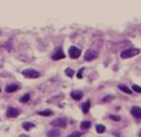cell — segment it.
Returning a JSON list of instances; mask_svg holds the SVG:
<instances>
[{"instance_id":"8","label":"cell","mask_w":141,"mask_h":137,"mask_svg":"<svg viewBox=\"0 0 141 137\" xmlns=\"http://www.w3.org/2000/svg\"><path fill=\"white\" fill-rule=\"evenodd\" d=\"M70 96L74 100L79 101L83 97V92L81 90H74L70 93Z\"/></svg>"},{"instance_id":"12","label":"cell","mask_w":141,"mask_h":137,"mask_svg":"<svg viewBox=\"0 0 141 137\" xmlns=\"http://www.w3.org/2000/svg\"><path fill=\"white\" fill-rule=\"evenodd\" d=\"M118 88L120 90H121L122 92H123L126 93V94H132L131 90L127 86L124 85V84H119V85H118Z\"/></svg>"},{"instance_id":"14","label":"cell","mask_w":141,"mask_h":137,"mask_svg":"<svg viewBox=\"0 0 141 137\" xmlns=\"http://www.w3.org/2000/svg\"><path fill=\"white\" fill-rule=\"evenodd\" d=\"M36 125L33 123H30V122H24L22 124V127L26 131H29L30 130H31L32 128L35 127Z\"/></svg>"},{"instance_id":"20","label":"cell","mask_w":141,"mask_h":137,"mask_svg":"<svg viewBox=\"0 0 141 137\" xmlns=\"http://www.w3.org/2000/svg\"><path fill=\"white\" fill-rule=\"evenodd\" d=\"M67 137H81V133L80 132L76 131V132H74L72 134H70Z\"/></svg>"},{"instance_id":"21","label":"cell","mask_w":141,"mask_h":137,"mask_svg":"<svg viewBox=\"0 0 141 137\" xmlns=\"http://www.w3.org/2000/svg\"><path fill=\"white\" fill-rule=\"evenodd\" d=\"M132 90H134L136 92L138 93H141V87L138 86V85H134L132 86Z\"/></svg>"},{"instance_id":"24","label":"cell","mask_w":141,"mask_h":137,"mask_svg":"<svg viewBox=\"0 0 141 137\" xmlns=\"http://www.w3.org/2000/svg\"><path fill=\"white\" fill-rule=\"evenodd\" d=\"M112 99H113V97H111V96H107V97H106L103 99V101H105V102H107V101H110L111 100H112Z\"/></svg>"},{"instance_id":"7","label":"cell","mask_w":141,"mask_h":137,"mask_svg":"<svg viewBox=\"0 0 141 137\" xmlns=\"http://www.w3.org/2000/svg\"><path fill=\"white\" fill-rule=\"evenodd\" d=\"M65 58V54L62 49H57L52 55V59L54 60H61L62 59Z\"/></svg>"},{"instance_id":"25","label":"cell","mask_w":141,"mask_h":137,"mask_svg":"<svg viewBox=\"0 0 141 137\" xmlns=\"http://www.w3.org/2000/svg\"><path fill=\"white\" fill-rule=\"evenodd\" d=\"M19 137H29L28 135H25V134H21V135H19Z\"/></svg>"},{"instance_id":"18","label":"cell","mask_w":141,"mask_h":137,"mask_svg":"<svg viewBox=\"0 0 141 137\" xmlns=\"http://www.w3.org/2000/svg\"><path fill=\"white\" fill-rule=\"evenodd\" d=\"M65 75L68 76V77H70V78H72L73 76L74 75V73H75V71H74L73 69L70 68H67L65 69Z\"/></svg>"},{"instance_id":"3","label":"cell","mask_w":141,"mask_h":137,"mask_svg":"<svg viewBox=\"0 0 141 137\" xmlns=\"http://www.w3.org/2000/svg\"><path fill=\"white\" fill-rule=\"evenodd\" d=\"M50 125L54 127L64 128L67 125V119L64 117H58L50 122Z\"/></svg>"},{"instance_id":"1","label":"cell","mask_w":141,"mask_h":137,"mask_svg":"<svg viewBox=\"0 0 141 137\" xmlns=\"http://www.w3.org/2000/svg\"><path fill=\"white\" fill-rule=\"evenodd\" d=\"M141 52L140 50L136 49V48H131V49H128L126 50L123 51L120 54V57L125 59H129V58L134 57L136 56Z\"/></svg>"},{"instance_id":"13","label":"cell","mask_w":141,"mask_h":137,"mask_svg":"<svg viewBox=\"0 0 141 137\" xmlns=\"http://www.w3.org/2000/svg\"><path fill=\"white\" fill-rule=\"evenodd\" d=\"M81 108H82V111L84 114H87L90 108V101H87V102L83 103L81 106Z\"/></svg>"},{"instance_id":"10","label":"cell","mask_w":141,"mask_h":137,"mask_svg":"<svg viewBox=\"0 0 141 137\" xmlns=\"http://www.w3.org/2000/svg\"><path fill=\"white\" fill-rule=\"evenodd\" d=\"M19 87L18 85H17L15 83H11V84H8L6 86L5 90L8 93H12V92H16L19 89Z\"/></svg>"},{"instance_id":"26","label":"cell","mask_w":141,"mask_h":137,"mask_svg":"<svg viewBox=\"0 0 141 137\" xmlns=\"http://www.w3.org/2000/svg\"><path fill=\"white\" fill-rule=\"evenodd\" d=\"M0 92H1V88H0Z\"/></svg>"},{"instance_id":"19","label":"cell","mask_w":141,"mask_h":137,"mask_svg":"<svg viewBox=\"0 0 141 137\" xmlns=\"http://www.w3.org/2000/svg\"><path fill=\"white\" fill-rule=\"evenodd\" d=\"M30 99V94H25L22 97L19 99V101L24 103H26V102H28V101H29Z\"/></svg>"},{"instance_id":"17","label":"cell","mask_w":141,"mask_h":137,"mask_svg":"<svg viewBox=\"0 0 141 137\" xmlns=\"http://www.w3.org/2000/svg\"><path fill=\"white\" fill-rule=\"evenodd\" d=\"M105 126H104L103 125H101V124H98L96 125V130L98 134H102L103 132H105Z\"/></svg>"},{"instance_id":"9","label":"cell","mask_w":141,"mask_h":137,"mask_svg":"<svg viewBox=\"0 0 141 137\" xmlns=\"http://www.w3.org/2000/svg\"><path fill=\"white\" fill-rule=\"evenodd\" d=\"M131 114L136 118L141 119V108L138 106H134L131 109Z\"/></svg>"},{"instance_id":"6","label":"cell","mask_w":141,"mask_h":137,"mask_svg":"<svg viewBox=\"0 0 141 137\" xmlns=\"http://www.w3.org/2000/svg\"><path fill=\"white\" fill-rule=\"evenodd\" d=\"M20 114V111L18 109L13 108V107H10L8 108L6 112V116L8 118H16Z\"/></svg>"},{"instance_id":"15","label":"cell","mask_w":141,"mask_h":137,"mask_svg":"<svg viewBox=\"0 0 141 137\" xmlns=\"http://www.w3.org/2000/svg\"><path fill=\"white\" fill-rule=\"evenodd\" d=\"M92 123L90 121H84L83 122H81L80 125V127L82 130H88L91 127Z\"/></svg>"},{"instance_id":"2","label":"cell","mask_w":141,"mask_h":137,"mask_svg":"<svg viewBox=\"0 0 141 137\" xmlns=\"http://www.w3.org/2000/svg\"><path fill=\"white\" fill-rule=\"evenodd\" d=\"M23 76L27 79H36L40 76V73L34 69H25L22 71Z\"/></svg>"},{"instance_id":"5","label":"cell","mask_w":141,"mask_h":137,"mask_svg":"<svg viewBox=\"0 0 141 137\" xmlns=\"http://www.w3.org/2000/svg\"><path fill=\"white\" fill-rule=\"evenodd\" d=\"M96 57H97L96 52H95L92 49H88L85 53L84 59L87 62H91V61L94 60L95 58H96Z\"/></svg>"},{"instance_id":"11","label":"cell","mask_w":141,"mask_h":137,"mask_svg":"<svg viewBox=\"0 0 141 137\" xmlns=\"http://www.w3.org/2000/svg\"><path fill=\"white\" fill-rule=\"evenodd\" d=\"M47 137H61V132L57 129H52L48 131L47 133Z\"/></svg>"},{"instance_id":"16","label":"cell","mask_w":141,"mask_h":137,"mask_svg":"<svg viewBox=\"0 0 141 137\" xmlns=\"http://www.w3.org/2000/svg\"><path fill=\"white\" fill-rule=\"evenodd\" d=\"M38 114L43 116H49L53 114V112H52L50 110L46 109V110H42V111H40V112H38Z\"/></svg>"},{"instance_id":"23","label":"cell","mask_w":141,"mask_h":137,"mask_svg":"<svg viewBox=\"0 0 141 137\" xmlns=\"http://www.w3.org/2000/svg\"><path fill=\"white\" fill-rule=\"evenodd\" d=\"M84 68L82 69H80L79 70V72L77 73V75H76V76H77V78H79V79H82L83 78V75H82V73H83V71Z\"/></svg>"},{"instance_id":"4","label":"cell","mask_w":141,"mask_h":137,"mask_svg":"<svg viewBox=\"0 0 141 137\" xmlns=\"http://www.w3.org/2000/svg\"><path fill=\"white\" fill-rule=\"evenodd\" d=\"M69 55L70 57L72 59H78L81 54V50L79 48L75 47V46H71L69 49Z\"/></svg>"},{"instance_id":"22","label":"cell","mask_w":141,"mask_h":137,"mask_svg":"<svg viewBox=\"0 0 141 137\" xmlns=\"http://www.w3.org/2000/svg\"><path fill=\"white\" fill-rule=\"evenodd\" d=\"M109 118L114 121H119L120 120V116L118 115H114V114H110L109 115Z\"/></svg>"}]
</instances>
